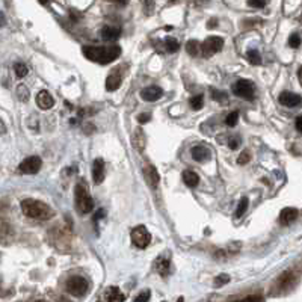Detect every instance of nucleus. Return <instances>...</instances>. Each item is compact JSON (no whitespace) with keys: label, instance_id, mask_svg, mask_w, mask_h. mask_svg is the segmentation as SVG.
<instances>
[{"label":"nucleus","instance_id":"obj_1","mask_svg":"<svg viewBox=\"0 0 302 302\" xmlns=\"http://www.w3.org/2000/svg\"><path fill=\"white\" fill-rule=\"evenodd\" d=\"M82 53L86 56V59L93 60V62L106 65L113 62L115 59L121 54L119 46H109V47H99V46H85L82 49Z\"/></svg>","mask_w":302,"mask_h":302},{"label":"nucleus","instance_id":"obj_2","mask_svg":"<svg viewBox=\"0 0 302 302\" xmlns=\"http://www.w3.org/2000/svg\"><path fill=\"white\" fill-rule=\"evenodd\" d=\"M21 210L26 216L32 218V219H38V221H47L54 215L53 208H50L46 202L32 200V198L21 201Z\"/></svg>","mask_w":302,"mask_h":302},{"label":"nucleus","instance_id":"obj_3","mask_svg":"<svg viewBox=\"0 0 302 302\" xmlns=\"http://www.w3.org/2000/svg\"><path fill=\"white\" fill-rule=\"evenodd\" d=\"M76 205L80 213H83V215L89 213V211L94 208V200L83 183H79L76 186Z\"/></svg>","mask_w":302,"mask_h":302},{"label":"nucleus","instance_id":"obj_4","mask_svg":"<svg viewBox=\"0 0 302 302\" xmlns=\"http://www.w3.org/2000/svg\"><path fill=\"white\" fill-rule=\"evenodd\" d=\"M298 277L295 275L293 270H286L278 277V280L274 284V290H272V295H284L290 290H293V287L296 286Z\"/></svg>","mask_w":302,"mask_h":302},{"label":"nucleus","instance_id":"obj_5","mask_svg":"<svg viewBox=\"0 0 302 302\" xmlns=\"http://www.w3.org/2000/svg\"><path fill=\"white\" fill-rule=\"evenodd\" d=\"M65 289H67V292L70 295L80 298V296H85L89 292V284H88V281L83 277H77L76 275V277H71V278L67 280Z\"/></svg>","mask_w":302,"mask_h":302},{"label":"nucleus","instance_id":"obj_6","mask_svg":"<svg viewBox=\"0 0 302 302\" xmlns=\"http://www.w3.org/2000/svg\"><path fill=\"white\" fill-rule=\"evenodd\" d=\"M224 47V40L221 37H208L202 44H201V53L204 57H211L213 54H216L218 51H221Z\"/></svg>","mask_w":302,"mask_h":302},{"label":"nucleus","instance_id":"obj_7","mask_svg":"<svg viewBox=\"0 0 302 302\" xmlns=\"http://www.w3.org/2000/svg\"><path fill=\"white\" fill-rule=\"evenodd\" d=\"M130 237H132V242H133V245L144 250L150 245V240H151V234L150 231L144 227V225H138L132 230L130 233Z\"/></svg>","mask_w":302,"mask_h":302},{"label":"nucleus","instance_id":"obj_8","mask_svg":"<svg viewBox=\"0 0 302 302\" xmlns=\"http://www.w3.org/2000/svg\"><path fill=\"white\" fill-rule=\"evenodd\" d=\"M233 94L240 97V99H245V100H254V85L250 80H237L233 86Z\"/></svg>","mask_w":302,"mask_h":302},{"label":"nucleus","instance_id":"obj_9","mask_svg":"<svg viewBox=\"0 0 302 302\" xmlns=\"http://www.w3.org/2000/svg\"><path fill=\"white\" fill-rule=\"evenodd\" d=\"M41 165H43V162L38 156H30L20 163L18 171L21 174H37L41 169Z\"/></svg>","mask_w":302,"mask_h":302},{"label":"nucleus","instance_id":"obj_10","mask_svg":"<svg viewBox=\"0 0 302 302\" xmlns=\"http://www.w3.org/2000/svg\"><path fill=\"white\" fill-rule=\"evenodd\" d=\"M123 77H124V71H123V65L121 67H116L110 71V74L107 76L106 79V89L107 91H116L123 82Z\"/></svg>","mask_w":302,"mask_h":302},{"label":"nucleus","instance_id":"obj_11","mask_svg":"<svg viewBox=\"0 0 302 302\" xmlns=\"http://www.w3.org/2000/svg\"><path fill=\"white\" fill-rule=\"evenodd\" d=\"M144 177H145V181H147L151 189H156L159 186L160 177H159L157 169L153 165H145L144 166Z\"/></svg>","mask_w":302,"mask_h":302},{"label":"nucleus","instance_id":"obj_12","mask_svg":"<svg viewBox=\"0 0 302 302\" xmlns=\"http://www.w3.org/2000/svg\"><path fill=\"white\" fill-rule=\"evenodd\" d=\"M103 302H124L126 301V295L121 292L118 287L112 286V287H107L106 292L103 293Z\"/></svg>","mask_w":302,"mask_h":302},{"label":"nucleus","instance_id":"obj_13","mask_svg":"<svg viewBox=\"0 0 302 302\" xmlns=\"http://www.w3.org/2000/svg\"><path fill=\"white\" fill-rule=\"evenodd\" d=\"M163 96V91L159 86H148L141 91V97L145 101H157Z\"/></svg>","mask_w":302,"mask_h":302},{"label":"nucleus","instance_id":"obj_14","mask_svg":"<svg viewBox=\"0 0 302 302\" xmlns=\"http://www.w3.org/2000/svg\"><path fill=\"white\" fill-rule=\"evenodd\" d=\"M37 104L43 110H49L54 106V99L49 91H40L37 96Z\"/></svg>","mask_w":302,"mask_h":302},{"label":"nucleus","instance_id":"obj_15","mask_svg":"<svg viewBox=\"0 0 302 302\" xmlns=\"http://www.w3.org/2000/svg\"><path fill=\"white\" fill-rule=\"evenodd\" d=\"M298 215H299V211H298V208H293V207H286V208H283L281 210V213H280V224L281 225H290V224H293L295 221H296V218H298Z\"/></svg>","mask_w":302,"mask_h":302},{"label":"nucleus","instance_id":"obj_16","mask_svg":"<svg viewBox=\"0 0 302 302\" xmlns=\"http://www.w3.org/2000/svg\"><path fill=\"white\" fill-rule=\"evenodd\" d=\"M191 154L195 162H205L210 159V150L204 145H195L191 150Z\"/></svg>","mask_w":302,"mask_h":302},{"label":"nucleus","instance_id":"obj_17","mask_svg":"<svg viewBox=\"0 0 302 302\" xmlns=\"http://www.w3.org/2000/svg\"><path fill=\"white\" fill-rule=\"evenodd\" d=\"M278 101L283 104V106H287V107H295L301 103V96L299 94H295V93H281L280 97H278Z\"/></svg>","mask_w":302,"mask_h":302},{"label":"nucleus","instance_id":"obj_18","mask_svg":"<svg viewBox=\"0 0 302 302\" xmlns=\"http://www.w3.org/2000/svg\"><path fill=\"white\" fill-rule=\"evenodd\" d=\"M93 178H94V183L100 185L103 183L104 180V160L103 159H96L94 165H93Z\"/></svg>","mask_w":302,"mask_h":302},{"label":"nucleus","instance_id":"obj_19","mask_svg":"<svg viewBox=\"0 0 302 302\" xmlns=\"http://www.w3.org/2000/svg\"><path fill=\"white\" fill-rule=\"evenodd\" d=\"M101 38L104 41H113V40H118L119 35H121V29L119 27H113V26H104L101 29Z\"/></svg>","mask_w":302,"mask_h":302},{"label":"nucleus","instance_id":"obj_20","mask_svg":"<svg viewBox=\"0 0 302 302\" xmlns=\"http://www.w3.org/2000/svg\"><path fill=\"white\" fill-rule=\"evenodd\" d=\"M183 181L189 188H197L200 183V175L195 171H185L183 172Z\"/></svg>","mask_w":302,"mask_h":302},{"label":"nucleus","instance_id":"obj_21","mask_svg":"<svg viewBox=\"0 0 302 302\" xmlns=\"http://www.w3.org/2000/svg\"><path fill=\"white\" fill-rule=\"evenodd\" d=\"M156 269H157V272H159L162 277H168L169 272H171V261H169V260H165V258H160V260H157V263H156Z\"/></svg>","mask_w":302,"mask_h":302},{"label":"nucleus","instance_id":"obj_22","mask_svg":"<svg viewBox=\"0 0 302 302\" xmlns=\"http://www.w3.org/2000/svg\"><path fill=\"white\" fill-rule=\"evenodd\" d=\"M145 142H147V139H145L144 132H142L141 129H136L135 133H133V145H135L139 151H142L144 147H145Z\"/></svg>","mask_w":302,"mask_h":302},{"label":"nucleus","instance_id":"obj_23","mask_svg":"<svg viewBox=\"0 0 302 302\" xmlns=\"http://www.w3.org/2000/svg\"><path fill=\"white\" fill-rule=\"evenodd\" d=\"M12 239V230L8 224H2L0 225V242L6 244V240Z\"/></svg>","mask_w":302,"mask_h":302},{"label":"nucleus","instance_id":"obj_24","mask_svg":"<svg viewBox=\"0 0 302 302\" xmlns=\"http://www.w3.org/2000/svg\"><path fill=\"white\" fill-rule=\"evenodd\" d=\"M247 59L251 65H260L261 64V56L257 50H248L247 51Z\"/></svg>","mask_w":302,"mask_h":302},{"label":"nucleus","instance_id":"obj_25","mask_svg":"<svg viewBox=\"0 0 302 302\" xmlns=\"http://www.w3.org/2000/svg\"><path fill=\"white\" fill-rule=\"evenodd\" d=\"M201 50V44L197 41V40H191L186 43V51L191 54V56H197Z\"/></svg>","mask_w":302,"mask_h":302},{"label":"nucleus","instance_id":"obj_26","mask_svg":"<svg viewBox=\"0 0 302 302\" xmlns=\"http://www.w3.org/2000/svg\"><path fill=\"white\" fill-rule=\"evenodd\" d=\"M189 104H191V107H192L194 110H200V109L202 107V104H204V97H202V94H198V96L191 97Z\"/></svg>","mask_w":302,"mask_h":302},{"label":"nucleus","instance_id":"obj_27","mask_svg":"<svg viewBox=\"0 0 302 302\" xmlns=\"http://www.w3.org/2000/svg\"><path fill=\"white\" fill-rule=\"evenodd\" d=\"M165 47H166V51L174 53V51H177V50L180 49V44H178V41L174 40V38H166V40H165Z\"/></svg>","mask_w":302,"mask_h":302},{"label":"nucleus","instance_id":"obj_28","mask_svg":"<svg viewBox=\"0 0 302 302\" xmlns=\"http://www.w3.org/2000/svg\"><path fill=\"white\" fill-rule=\"evenodd\" d=\"M14 71H15V76H17V77H20V79L26 77V76H27V73H29L27 67H26L24 64H21V62H18V64H15V65H14Z\"/></svg>","mask_w":302,"mask_h":302},{"label":"nucleus","instance_id":"obj_29","mask_svg":"<svg viewBox=\"0 0 302 302\" xmlns=\"http://www.w3.org/2000/svg\"><path fill=\"white\" fill-rule=\"evenodd\" d=\"M248 198H242L240 200V202H239V207H237V210H236V218H240L242 215L245 213L247 211V208H248Z\"/></svg>","mask_w":302,"mask_h":302},{"label":"nucleus","instance_id":"obj_30","mask_svg":"<svg viewBox=\"0 0 302 302\" xmlns=\"http://www.w3.org/2000/svg\"><path fill=\"white\" fill-rule=\"evenodd\" d=\"M17 96L21 101H27L29 100V89L26 88V85H20L17 88Z\"/></svg>","mask_w":302,"mask_h":302},{"label":"nucleus","instance_id":"obj_31","mask_svg":"<svg viewBox=\"0 0 302 302\" xmlns=\"http://www.w3.org/2000/svg\"><path fill=\"white\" fill-rule=\"evenodd\" d=\"M237 119H239V112H237V110H234V112H231L230 115H227L225 124H227V126H230V127H234V126L237 124Z\"/></svg>","mask_w":302,"mask_h":302},{"label":"nucleus","instance_id":"obj_32","mask_svg":"<svg viewBox=\"0 0 302 302\" xmlns=\"http://www.w3.org/2000/svg\"><path fill=\"white\" fill-rule=\"evenodd\" d=\"M211 99L216 100V101H227L228 96L222 91H216V89H211Z\"/></svg>","mask_w":302,"mask_h":302},{"label":"nucleus","instance_id":"obj_33","mask_svg":"<svg viewBox=\"0 0 302 302\" xmlns=\"http://www.w3.org/2000/svg\"><path fill=\"white\" fill-rule=\"evenodd\" d=\"M233 302H264V299L258 295H250V296H245V298L233 301Z\"/></svg>","mask_w":302,"mask_h":302},{"label":"nucleus","instance_id":"obj_34","mask_svg":"<svg viewBox=\"0 0 302 302\" xmlns=\"http://www.w3.org/2000/svg\"><path fill=\"white\" fill-rule=\"evenodd\" d=\"M289 44H290L292 49H298V47L301 46V37H299V34H292L290 38H289Z\"/></svg>","mask_w":302,"mask_h":302},{"label":"nucleus","instance_id":"obj_35","mask_svg":"<svg viewBox=\"0 0 302 302\" xmlns=\"http://www.w3.org/2000/svg\"><path fill=\"white\" fill-rule=\"evenodd\" d=\"M227 283H230V277H228L227 274H221V275H218V277L215 278V286H216V287H221V286H224V284H227Z\"/></svg>","mask_w":302,"mask_h":302},{"label":"nucleus","instance_id":"obj_36","mask_svg":"<svg viewBox=\"0 0 302 302\" xmlns=\"http://www.w3.org/2000/svg\"><path fill=\"white\" fill-rule=\"evenodd\" d=\"M251 160V154H250V151H244L239 157H237V163L239 165H247L248 162Z\"/></svg>","mask_w":302,"mask_h":302},{"label":"nucleus","instance_id":"obj_37","mask_svg":"<svg viewBox=\"0 0 302 302\" xmlns=\"http://www.w3.org/2000/svg\"><path fill=\"white\" fill-rule=\"evenodd\" d=\"M150 298H151L150 290H145V292H142L141 295H138V296L135 298V301H133V302H147Z\"/></svg>","mask_w":302,"mask_h":302},{"label":"nucleus","instance_id":"obj_38","mask_svg":"<svg viewBox=\"0 0 302 302\" xmlns=\"http://www.w3.org/2000/svg\"><path fill=\"white\" fill-rule=\"evenodd\" d=\"M248 6H251V8H264L266 2H263V0H255V2H248Z\"/></svg>","mask_w":302,"mask_h":302},{"label":"nucleus","instance_id":"obj_39","mask_svg":"<svg viewBox=\"0 0 302 302\" xmlns=\"http://www.w3.org/2000/svg\"><path fill=\"white\" fill-rule=\"evenodd\" d=\"M150 115L148 113H141L139 116H138V121H139V124H145V123H148L150 121Z\"/></svg>","mask_w":302,"mask_h":302},{"label":"nucleus","instance_id":"obj_40","mask_svg":"<svg viewBox=\"0 0 302 302\" xmlns=\"http://www.w3.org/2000/svg\"><path fill=\"white\" fill-rule=\"evenodd\" d=\"M239 144H240V139H239V138H234V139H230L228 147H230L231 150H236V148L239 147Z\"/></svg>","mask_w":302,"mask_h":302},{"label":"nucleus","instance_id":"obj_41","mask_svg":"<svg viewBox=\"0 0 302 302\" xmlns=\"http://www.w3.org/2000/svg\"><path fill=\"white\" fill-rule=\"evenodd\" d=\"M296 130H298L299 133L302 132V118H301V116L296 118Z\"/></svg>","mask_w":302,"mask_h":302},{"label":"nucleus","instance_id":"obj_42","mask_svg":"<svg viewBox=\"0 0 302 302\" xmlns=\"http://www.w3.org/2000/svg\"><path fill=\"white\" fill-rule=\"evenodd\" d=\"M57 302H71V301H70V299H67V298H60Z\"/></svg>","mask_w":302,"mask_h":302},{"label":"nucleus","instance_id":"obj_43","mask_svg":"<svg viewBox=\"0 0 302 302\" xmlns=\"http://www.w3.org/2000/svg\"><path fill=\"white\" fill-rule=\"evenodd\" d=\"M183 301H185L183 298H178V301H177V302H183Z\"/></svg>","mask_w":302,"mask_h":302},{"label":"nucleus","instance_id":"obj_44","mask_svg":"<svg viewBox=\"0 0 302 302\" xmlns=\"http://www.w3.org/2000/svg\"><path fill=\"white\" fill-rule=\"evenodd\" d=\"M37 302H46V301H37Z\"/></svg>","mask_w":302,"mask_h":302}]
</instances>
